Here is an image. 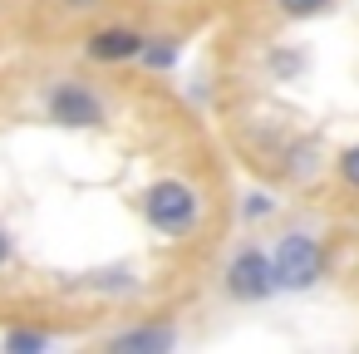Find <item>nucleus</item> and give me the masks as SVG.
<instances>
[{
  "label": "nucleus",
  "instance_id": "1",
  "mask_svg": "<svg viewBox=\"0 0 359 354\" xmlns=\"http://www.w3.org/2000/svg\"><path fill=\"white\" fill-rule=\"evenodd\" d=\"M197 217H202V197L182 177H163L143 192V222L163 236H187L197 226Z\"/></svg>",
  "mask_w": 359,
  "mask_h": 354
},
{
  "label": "nucleus",
  "instance_id": "2",
  "mask_svg": "<svg viewBox=\"0 0 359 354\" xmlns=\"http://www.w3.org/2000/svg\"><path fill=\"white\" fill-rule=\"evenodd\" d=\"M271 275H276V290H315L325 280V246L310 236V231H285L271 251Z\"/></svg>",
  "mask_w": 359,
  "mask_h": 354
},
{
  "label": "nucleus",
  "instance_id": "3",
  "mask_svg": "<svg viewBox=\"0 0 359 354\" xmlns=\"http://www.w3.org/2000/svg\"><path fill=\"white\" fill-rule=\"evenodd\" d=\"M222 285L236 305H261L276 295V275H271V256L261 246H236L226 271H222Z\"/></svg>",
  "mask_w": 359,
  "mask_h": 354
},
{
  "label": "nucleus",
  "instance_id": "4",
  "mask_svg": "<svg viewBox=\"0 0 359 354\" xmlns=\"http://www.w3.org/2000/svg\"><path fill=\"white\" fill-rule=\"evenodd\" d=\"M45 114H50L60 128H104V99H99L89 84H79V79L50 84Z\"/></svg>",
  "mask_w": 359,
  "mask_h": 354
},
{
  "label": "nucleus",
  "instance_id": "5",
  "mask_svg": "<svg viewBox=\"0 0 359 354\" xmlns=\"http://www.w3.org/2000/svg\"><path fill=\"white\" fill-rule=\"evenodd\" d=\"M84 50H89V60H99V64H128V60H138V50H143V30H133V25H104V30H94V35L84 40Z\"/></svg>",
  "mask_w": 359,
  "mask_h": 354
},
{
  "label": "nucleus",
  "instance_id": "6",
  "mask_svg": "<svg viewBox=\"0 0 359 354\" xmlns=\"http://www.w3.org/2000/svg\"><path fill=\"white\" fill-rule=\"evenodd\" d=\"M172 344H177L172 325H133V329H118L104 339V349H114V354H168Z\"/></svg>",
  "mask_w": 359,
  "mask_h": 354
},
{
  "label": "nucleus",
  "instance_id": "7",
  "mask_svg": "<svg viewBox=\"0 0 359 354\" xmlns=\"http://www.w3.org/2000/svg\"><path fill=\"white\" fill-rule=\"evenodd\" d=\"M182 55V40L177 35H143V50H138V64L153 69V74H168Z\"/></svg>",
  "mask_w": 359,
  "mask_h": 354
},
{
  "label": "nucleus",
  "instance_id": "8",
  "mask_svg": "<svg viewBox=\"0 0 359 354\" xmlns=\"http://www.w3.org/2000/svg\"><path fill=\"white\" fill-rule=\"evenodd\" d=\"M266 69H271V79H300L310 69V55L305 50H271Z\"/></svg>",
  "mask_w": 359,
  "mask_h": 354
},
{
  "label": "nucleus",
  "instance_id": "9",
  "mask_svg": "<svg viewBox=\"0 0 359 354\" xmlns=\"http://www.w3.org/2000/svg\"><path fill=\"white\" fill-rule=\"evenodd\" d=\"M0 349H11V354H40V349H50V334L45 329H6V334H0Z\"/></svg>",
  "mask_w": 359,
  "mask_h": 354
},
{
  "label": "nucleus",
  "instance_id": "10",
  "mask_svg": "<svg viewBox=\"0 0 359 354\" xmlns=\"http://www.w3.org/2000/svg\"><path fill=\"white\" fill-rule=\"evenodd\" d=\"M138 280H133V271L128 266H109V271H94L89 275V290H109V295H128Z\"/></svg>",
  "mask_w": 359,
  "mask_h": 354
},
{
  "label": "nucleus",
  "instance_id": "11",
  "mask_svg": "<svg viewBox=\"0 0 359 354\" xmlns=\"http://www.w3.org/2000/svg\"><path fill=\"white\" fill-rule=\"evenodd\" d=\"M276 11L285 20H315V15H330L334 0H276Z\"/></svg>",
  "mask_w": 359,
  "mask_h": 354
},
{
  "label": "nucleus",
  "instance_id": "12",
  "mask_svg": "<svg viewBox=\"0 0 359 354\" xmlns=\"http://www.w3.org/2000/svg\"><path fill=\"white\" fill-rule=\"evenodd\" d=\"M334 172H339V182H344L349 192H359V143H349V148L334 158Z\"/></svg>",
  "mask_w": 359,
  "mask_h": 354
},
{
  "label": "nucleus",
  "instance_id": "13",
  "mask_svg": "<svg viewBox=\"0 0 359 354\" xmlns=\"http://www.w3.org/2000/svg\"><path fill=\"white\" fill-rule=\"evenodd\" d=\"M241 217H246V222H261V217H271V197H266V192H251V197H241Z\"/></svg>",
  "mask_w": 359,
  "mask_h": 354
},
{
  "label": "nucleus",
  "instance_id": "14",
  "mask_svg": "<svg viewBox=\"0 0 359 354\" xmlns=\"http://www.w3.org/2000/svg\"><path fill=\"white\" fill-rule=\"evenodd\" d=\"M11 261H15V241H11V231H6V226H0V271H6Z\"/></svg>",
  "mask_w": 359,
  "mask_h": 354
},
{
  "label": "nucleus",
  "instance_id": "15",
  "mask_svg": "<svg viewBox=\"0 0 359 354\" xmlns=\"http://www.w3.org/2000/svg\"><path fill=\"white\" fill-rule=\"evenodd\" d=\"M60 6H65V11H94L99 0H60Z\"/></svg>",
  "mask_w": 359,
  "mask_h": 354
}]
</instances>
